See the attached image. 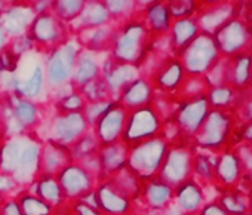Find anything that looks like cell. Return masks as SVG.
Here are the masks:
<instances>
[{"label": "cell", "mask_w": 252, "mask_h": 215, "mask_svg": "<svg viewBox=\"0 0 252 215\" xmlns=\"http://www.w3.org/2000/svg\"><path fill=\"white\" fill-rule=\"evenodd\" d=\"M86 5V0H52L51 5V12L70 26L82 12V9Z\"/></svg>", "instance_id": "cell-37"}, {"label": "cell", "mask_w": 252, "mask_h": 215, "mask_svg": "<svg viewBox=\"0 0 252 215\" xmlns=\"http://www.w3.org/2000/svg\"><path fill=\"white\" fill-rule=\"evenodd\" d=\"M237 118L233 112L211 109L199 131L193 137L191 143L197 150L208 153H221L225 149H230V141L234 138Z\"/></svg>", "instance_id": "cell-2"}, {"label": "cell", "mask_w": 252, "mask_h": 215, "mask_svg": "<svg viewBox=\"0 0 252 215\" xmlns=\"http://www.w3.org/2000/svg\"><path fill=\"white\" fill-rule=\"evenodd\" d=\"M218 202L230 215H245L249 212V190L239 185L220 190Z\"/></svg>", "instance_id": "cell-34"}, {"label": "cell", "mask_w": 252, "mask_h": 215, "mask_svg": "<svg viewBox=\"0 0 252 215\" xmlns=\"http://www.w3.org/2000/svg\"><path fill=\"white\" fill-rule=\"evenodd\" d=\"M113 99H102V101H95V102H86L85 109H83V116L88 122V125L92 128L98 119L107 112V109L111 105Z\"/></svg>", "instance_id": "cell-43"}, {"label": "cell", "mask_w": 252, "mask_h": 215, "mask_svg": "<svg viewBox=\"0 0 252 215\" xmlns=\"http://www.w3.org/2000/svg\"><path fill=\"white\" fill-rule=\"evenodd\" d=\"M14 73L17 80L15 93L20 96L40 102L46 92H49L45 73V52L33 49L24 54Z\"/></svg>", "instance_id": "cell-3"}, {"label": "cell", "mask_w": 252, "mask_h": 215, "mask_svg": "<svg viewBox=\"0 0 252 215\" xmlns=\"http://www.w3.org/2000/svg\"><path fill=\"white\" fill-rule=\"evenodd\" d=\"M197 149L191 140L178 138L169 143L158 177L174 188L193 177V163Z\"/></svg>", "instance_id": "cell-5"}, {"label": "cell", "mask_w": 252, "mask_h": 215, "mask_svg": "<svg viewBox=\"0 0 252 215\" xmlns=\"http://www.w3.org/2000/svg\"><path fill=\"white\" fill-rule=\"evenodd\" d=\"M177 58L181 61L189 76H206L220 61L221 54L214 37L208 33H200L177 55Z\"/></svg>", "instance_id": "cell-7"}, {"label": "cell", "mask_w": 252, "mask_h": 215, "mask_svg": "<svg viewBox=\"0 0 252 215\" xmlns=\"http://www.w3.org/2000/svg\"><path fill=\"white\" fill-rule=\"evenodd\" d=\"M234 17H236L234 0H225V2L220 5L209 6V8H200L196 14V20L199 23L200 31L208 33L211 36Z\"/></svg>", "instance_id": "cell-24"}, {"label": "cell", "mask_w": 252, "mask_h": 215, "mask_svg": "<svg viewBox=\"0 0 252 215\" xmlns=\"http://www.w3.org/2000/svg\"><path fill=\"white\" fill-rule=\"evenodd\" d=\"M0 95H2V88H0Z\"/></svg>", "instance_id": "cell-57"}, {"label": "cell", "mask_w": 252, "mask_h": 215, "mask_svg": "<svg viewBox=\"0 0 252 215\" xmlns=\"http://www.w3.org/2000/svg\"><path fill=\"white\" fill-rule=\"evenodd\" d=\"M101 62L98 61V54L89 52V51H82L80 55L77 57L73 74H71V86L74 89H80L89 82L101 77Z\"/></svg>", "instance_id": "cell-32"}, {"label": "cell", "mask_w": 252, "mask_h": 215, "mask_svg": "<svg viewBox=\"0 0 252 215\" xmlns=\"http://www.w3.org/2000/svg\"><path fill=\"white\" fill-rule=\"evenodd\" d=\"M214 174H215V157L208 152L200 153L199 150L194 154V163H193V177L203 183H214Z\"/></svg>", "instance_id": "cell-39"}, {"label": "cell", "mask_w": 252, "mask_h": 215, "mask_svg": "<svg viewBox=\"0 0 252 215\" xmlns=\"http://www.w3.org/2000/svg\"><path fill=\"white\" fill-rule=\"evenodd\" d=\"M225 2V0H197L199 3V9L200 8H209V6H215V5H220Z\"/></svg>", "instance_id": "cell-50"}, {"label": "cell", "mask_w": 252, "mask_h": 215, "mask_svg": "<svg viewBox=\"0 0 252 215\" xmlns=\"http://www.w3.org/2000/svg\"><path fill=\"white\" fill-rule=\"evenodd\" d=\"M0 140H2V138H0Z\"/></svg>", "instance_id": "cell-58"}, {"label": "cell", "mask_w": 252, "mask_h": 215, "mask_svg": "<svg viewBox=\"0 0 252 215\" xmlns=\"http://www.w3.org/2000/svg\"><path fill=\"white\" fill-rule=\"evenodd\" d=\"M104 6L111 15L113 23H123L137 15L135 0H102Z\"/></svg>", "instance_id": "cell-38"}, {"label": "cell", "mask_w": 252, "mask_h": 215, "mask_svg": "<svg viewBox=\"0 0 252 215\" xmlns=\"http://www.w3.org/2000/svg\"><path fill=\"white\" fill-rule=\"evenodd\" d=\"M233 147L242 165V183L240 184H246L249 187L248 190H251L252 188V144L240 140Z\"/></svg>", "instance_id": "cell-40"}, {"label": "cell", "mask_w": 252, "mask_h": 215, "mask_svg": "<svg viewBox=\"0 0 252 215\" xmlns=\"http://www.w3.org/2000/svg\"><path fill=\"white\" fill-rule=\"evenodd\" d=\"M73 33L70 27L58 20L51 11L37 14L27 31L29 39L33 42L36 49L42 52H48L61 43H64Z\"/></svg>", "instance_id": "cell-8"}, {"label": "cell", "mask_w": 252, "mask_h": 215, "mask_svg": "<svg viewBox=\"0 0 252 215\" xmlns=\"http://www.w3.org/2000/svg\"><path fill=\"white\" fill-rule=\"evenodd\" d=\"M159 2H162V0H135L137 15H138L140 12H143L146 8H149V6H152V5H155V3H159Z\"/></svg>", "instance_id": "cell-49"}, {"label": "cell", "mask_w": 252, "mask_h": 215, "mask_svg": "<svg viewBox=\"0 0 252 215\" xmlns=\"http://www.w3.org/2000/svg\"><path fill=\"white\" fill-rule=\"evenodd\" d=\"M23 2H26V3H30V5H34L37 0H23Z\"/></svg>", "instance_id": "cell-53"}, {"label": "cell", "mask_w": 252, "mask_h": 215, "mask_svg": "<svg viewBox=\"0 0 252 215\" xmlns=\"http://www.w3.org/2000/svg\"><path fill=\"white\" fill-rule=\"evenodd\" d=\"M68 203H70L71 215H104L96 206L89 205L85 200H73Z\"/></svg>", "instance_id": "cell-45"}, {"label": "cell", "mask_w": 252, "mask_h": 215, "mask_svg": "<svg viewBox=\"0 0 252 215\" xmlns=\"http://www.w3.org/2000/svg\"><path fill=\"white\" fill-rule=\"evenodd\" d=\"M71 162H74V160H73L70 147L58 144L51 140H45L42 143L40 174L57 177Z\"/></svg>", "instance_id": "cell-25"}, {"label": "cell", "mask_w": 252, "mask_h": 215, "mask_svg": "<svg viewBox=\"0 0 252 215\" xmlns=\"http://www.w3.org/2000/svg\"><path fill=\"white\" fill-rule=\"evenodd\" d=\"M57 180L64 191L67 202L79 200L91 194L99 181L98 175L86 169L79 162H71L70 165H67L57 175Z\"/></svg>", "instance_id": "cell-14"}, {"label": "cell", "mask_w": 252, "mask_h": 215, "mask_svg": "<svg viewBox=\"0 0 252 215\" xmlns=\"http://www.w3.org/2000/svg\"><path fill=\"white\" fill-rule=\"evenodd\" d=\"M27 190L33 194H36L37 197H40L42 200H45L46 203H49L52 208H58L67 203V199L64 196V191L57 180V177L54 175H45L40 174L29 187Z\"/></svg>", "instance_id": "cell-33"}, {"label": "cell", "mask_w": 252, "mask_h": 215, "mask_svg": "<svg viewBox=\"0 0 252 215\" xmlns=\"http://www.w3.org/2000/svg\"><path fill=\"white\" fill-rule=\"evenodd\" d=\"M249 92L251 91H239L230 85H217L208 89L206 98L209 101L211 109L236 113L239 105L242 104V101L246 98Z\"/></svg>", "instance_id": "cell-31"}, {"label": "cell", "mask_w": 252, "mask_h": 215, "mask_svg": "<svg viewBox=\"0 0 252 215\" xmlns=\"http://www.w3.org/2000/svg\"><path fill=\"white\" fill-rule=\"evenodd\" d=\"M140 70L135 65L125 64L113 60L108 54V57L101 62V77L104 79L110 98L116 101L120 95V92L128 86L132 80L140 77Z\"/></svg>", "instance_id": "cell-16"}, {"label": "cell", "mask_w": 252, "mask_h": 215, "mask_svg": "<svg viewBox=\"0 0 252 215\" xmlns=\"http://www.w3.org/2000/svg\"><path fill=\"white\" fill-rule=\"evenodd\" d=\"M184 215H196L205 205V190L203 184L194 177L181 183L174 188L172 202Z\"/></svg>", "instance_id": "cell-22"}, {"label": "cell", "mask_w": 252, "mask_h": 215, "mask_svg": "<svg viewBox=\"0 0 252 215\" xmlns=\"http://www.w3.org/2000/svg\"><path fill=\"white\" fill-rule=\"evenodd\" d=\"M169 141L163 135L137 143L129 146L128 152V166L143 180L156 177L163 163L165 154L168 152Z\"/></svg>", "instance_id": "cell-6"}, {"label": "cell", "mask_w": 252, "mask_h": 215, "mask_svg": "<svg viewBox=\"0 0 252 215\" xmlns=\"http://www.w3.org/2000/svg\"><path fill=\"white\" fill-rule=\"evenodd\" d=\"M116 27H117V23H110L101 27L82 30L76 33V37L85 51L95 52V54H101V52L110 54L113 40H114Z\"/></svg>", "instance_id": "cell-27"}, {"label": "cell", "mask_w": 252, "mask_h": 215, "mask_svg": "<svg viewBox=\"0 0 252 215\" xmlns=\"http://www.w3.org/2000/svg\"><path fill=\"white\" fill-rule=\"evenodd\" d=\"M251 91H252V73H251Z\"/></svg>", "instance_id": "cell-55"}, {"label": "cell", "mask_w": 252, "mask_h": 215, "mask_svg": "<svg viewBox=\"0 0 252 215\" xmlns=\"http://www.w3.org/2000/svg\"><path fill=\"white\" fill-rule=\"evenodd\" d=\"M163 119L153 105H146L132 110L128 115L122 141L128 146L155 138L162 134Z\"/></svg>", "instance_id": "cell-9"}, {"label": "cell", "mask_w": 252, "mask_h": 215, "mask_svg": "<svg viewBox=\"0 0 252 215\" xmlns=\"http://www.w3.org/2000/svg\"><path fill=\"white\" fill-rule=\"evenodd\" d=\"M152 40L153 36L147 30L144 21L140 15H135L131 20L117 24L110 57L119 62L135 65L140 70Z\"/></svg>", "instance_id": "cell-1"}, {"label": "cell", "mask_w": 252, "mask_h": 215, "mask_svg": "<svg viewBox=\"0 0 252 215\" xmlns=\"http://www.w3.org/2000/svg\"><path fill=\"white\" fill-rule=\"evenodd\" d=\"M209 110L211 105L206 98V93L199 95L196 98L181 101L169 121L174 123L180 138L193 140L205 118L208 116Z\"/></svg>", "instance_id": "cell-12"}, {"label": "cell", "mask_w": 252, "mask_h": 215, "mask_svg": "<svg viewBox=\"0 0 252 215\" xmlns=\"http://www.w3.org/2000/svg\"><path fill=\"white\" fill-rule=\"evenodd\" d=\"M155 93H156V89L152 80L144 76H140L120 92L116 101H119L128 112H132V110L141 109V107L152 105Z\"/></svg>", "instance_id": "cell-23"}, {"label": "cell", "mask_w": 252, "mask_h": 215, "mask_svg": "<svg viewBox=\"0 0 252 215\" xmlns=\"http://www.w3.org/2000/svg\"><path fill=\"white\" fill-rule=\"evenodd\" d=\"M186 76H187V73H186L181 61L172 55V57L165 58L160 62V65L150 76V80L158 92L174 95L180 89Z\"/></svg>", "instance_id": "cell-18"}, {"label": "cell", "mask_w": 252, "mask_h": 215, "mask_svg": "<svg viewBox=\"0 0 252 215\" xmlns=\"http://www.w3.org/2000/svg\"><path fill=\"white\" fill-rule=\"evenodd\" d=\"M221 57L252 51V26L242 18H231L212 34Z\"/></svg>", "instance_id": "cell-11"}, {"label": "cell", "mask_w": 252, "mask_h": 215, "mask_svg": "<svg viewBox=\"0 0 252 215\" xmlns=\"http://www.w3.org/2000/svg\"><path fill=\"white\" fill-rule=\"evenodd\" d=\"M36 15L37 14L33 5L26 3L23 0H12L0 17V26L3 27L11 39H15L27 34Z\"/></svg>", "instance_id": "cell-17"}, {"label": "cell", "mask_w": 252, "mask_h": 215, "mask_svg": "<svg viewBox=\"0 0 252 215\" xmlns=\"http://www.w3.org/2000/svg\"><path fill=\"white\" fill-rule=\"evenodd\" d=\"M129 146L123 141L99 146L98 149V162L101 169V180L108 178L119 171H122L128 163Z\"/></svg>", "instance_id": "cell-26"}, {"label": "cell", "mask_w": 252, "mask_h": 215, "mask_svg": "<svg viewBox=\"0 0 252 215\" xmlns=\"http://www.w3.org/2000/svg\"><path fill=\"white\" fill-rule=\"evenodd\" d=\"M91 126L88 125L82 112L55 113L48 123V134L43 138L70 147L80 137H83Z\"/></svg>", "instance_id": "cell-13"}, {"label": "cell", "mask_w": 252, "mask_h": 215, "mask_svg": "<svg viewBox=\"0 0 252 215\" xmlns=\"http://www.w3.org/2000/svg\"><path fill=\"white\" fill-rule=\"evenodd\" d=\"M23 215H52L54 209L49 203L37 197L36 194L30 193L27 188L21 190L17 196Z\"/></svg>", "instance_id": "cell-35"}, {"label": "cell", "mask_w": 252, "mask_h": 215, "mask_svg": "<svg viewBox=\"0 0 252 215\" xmlns=\"http://www.w3.org/2000/svg\"><path fill=\"white\" fill-rule=\"evenodd\" d=\"M94 197L96 208L104 215H135L137 202L111 177L98 181Z\"/></svg>", "instance_id": "cell-10"}, {"label": "cell", "mask_w": 252, "mask_h": 215, "mask_svg": "<svg viewBox=\"0 0 252 215\" xmlns=\"http://www.w3.org/2000/svg\"><path fill=\"white\" fill-rule=\"evenodd\" d=\"M174 202V187L160 180L158 175L144 180L141 194L137 203H141L146 209L159 212L168 208Z\"/></svg>", "instance_id": "cell-21"}, {"label": "cell", "mask_w": 252, "mask_h": 215, "mask_svg": "<svg viewBox=\"0 0 252 215\" xmlns=\"http://www.w3.org/2000/svg\"><path fill=\"white\" fill-rule=\"evenodd\" d=\"M83 51L76 34H71L60 46L45 52V73L49 93L71 80L77 57Z\"/></svg>", "instance_id": "cell-4"}, {"label": "cell", "mask_w": 252, "mask_h": 215, "mask_svg": "<svg viewBox=\"0 0 252 215\" xmlns=\"http://www.w3.org/2000/svg\"><path fill=\"white\" fill-rule=\"evenodd\" d=\"M138 15L141 17V20L144 21L147 30L150 31V34L153 37L168 36L174 18L171 15V11H169L166 0H162V2H159V3H155V5L146 8Z\"/></svg>", "instance_id": "cell-30"}, {"label": "cell", "mask_w": 252, "mask_h": 215, "mask_svg": "<svg viewBox=\"0 0 252 215\" xmlns=\"http://www.w3.org/2000/svg\"><path fill=\"white\" fill-rule=\"evenodd\" d=\"M110 23H113V20L107 8L104 6L102 0H86V5L82 9L80 15L68 27H70V31L76 34L82 30L101 27Z\"/></svg>", "instance_id": "cell-28"}, {"label": "cell", "mask_w": 252, "mask_h": 215, "mask_svg": "<svg viewBox=\"0 0 252 215\" xmlns=\"http://www.w3.org/2000/svg\"><path fill=\"white\" fill-rule=\"evenodd\" d=\"M245 215H252V214H251V212H248V214H245Z\"/></svg>", "instance_id": "cell-56"}, {"label": "cell", "mask_w": 252, "mask_h": 215, "mask_svg": "<svg viewBox=\"0 0 252 215\" xmlns=\"http://www.w3.org/2000/svg\"><path fill=\"white\" fill-rule=\"evenodd\" d=\"M99 141L95 137L94 131L89 129L83 137H80L74 144L70 146V152L73 156L74 162H83L88 160L94 156L98 154V149H99Z\"/></svg>", "instance_id": "cell-36"}, {"label": "cell", "mask_w": 252, "mask_h": 215, "mask_svg": "<svg viewBox=\"0 0 252 215\" xmlns=\"http://www.w3.org/2000/svg\"><path fill=\"white\" fill-rule=\"evenodd\" d=\"M242 183V165L234 147L225 149L215 156V174L214 184L220 190L240 185Z\"/></svg>", "instance_id": "cell-19"}, {"label": "cell", "mask_w": 252, "mask_h": 215, "mask_svg": "<svg viewBox=\"0 0 252 215\" xmlns=\"http://www.w3.org/2000/svg\"><path fill=\"white\" fill-rule=\"evenodd\" d=\"M23 188L17 184V181L8 175L0 172V196H5V197H12L14 194L17 196Z\"/></svg>", "instance_id": "cell-44"}, {"label": "cell", "mask_w": 252, "mask_h": 215, "mask_svg": "<svg viewBox=\"0 0 252 215\" xmlns=\"http://www.w3.org/2000/svg\"><path fill=\"white\" fill-rule=\"evenodd\" d=\"M196 215H230V214L221 206L218 200H215L211 203H205Z\"/></svg>", "instance_id": "cell-46"}, {"label": "cell", "mask_w": 252, "mask_h": 215, "mask_svg": "<svg viewBox=\"0 0 252 215\" xmlns=\"http://www.w3.org/2000/svg\"><path fill=\"white\" fill-rule=\"evenodd\" d=\"M249 212L252 214V188L249 190Z\"/></svg>", "instance_id": "cell-51"}, {"label": "cell", "mask_w": 252, "mask_h": 215, "mask_svg": "<svg viewBox=\"0 0 252 215\" xmlns=\"http://www.w3.org/2000/svg\"><path fill=\"white\" fill-rule=\"evenodd\" d=\"M166 3L174 20L194 17L199 11L197 0H166Z\"/></svg>", "instance_id": "cell-42"}, {"label": "cell", "mask_w": 252, "mask_h": 215, "mask_svg": "<svg viewBox=\"0 0 252 215\" xmlns=\"http://www.w3.org/2000/svg\"><path fill=\"white\" fill-rule=\"evenodd\" d=\"M128 115H129V112L126 110L119 101L111 102L107 112L91 128L101 146L122 141Z\"/></svg>", "instance_id": "cell-15"}, {"label": "cell", "mask_w": 252, "mask_h": 215, "mask_svg": "<svg viewBox=\"0 0 252 215\" xmlns=\"http://www.w3.org/2000/svg\"><path fill=\"white\" fill-rule=\"evenodd\" d=\"M251 26H252V11H251V14H249V17H248V20H246Z\"/></svg>", "instance_id": "cell-54"}, {"label": "cell", "mask_w": 252, "mask_h": 215, "mask_svg": "<svg viewBox=\"0 0 252 215\" xmlns=\"http://www.w3.org/2000/svg\"><path fill=\"white\" fill-rule=\"evenodd\" d=\"M79 92L82 93V96L85 98L86 102H95V101H102V99H111L107 85L104 82L102 77H98L92 82H89L88 85H85L83 88L79 89Z\"/></svg>", "instance_id": "cell-41"}, {"label": "cell", "mask_w": 252, "mask_h": 215, "mask_svg": "<svg viewBox=\"0 0 252 215\" xmlns=\"http://www.w3.org/2000/svg\"><path fill=\"white\" fill-rule=\"evenodd\" d=\"M199 23L194 17H186V18H177L172 21L171 30L168 33V40L172 54L177 57L186 46H189L199 34H200Z\"/></svg>", "instance_id": "cell-29"}, {"label": "cell", "mask_w": 252, "mask_h": 215, "mask_svg": "<svg viewBox=\"0 0 252 215\" xmlns=\"http://www.w3.org/2000/svg\"><path fill=\"white\" fill-rule=\"evenodd\" d=\"M11 37H9V34L3 30V27L0 26V54H2L6 48H9V45H11Z\"/></svg>", "instance_id": "cell-48"}, {"label": "cell", "mask_w": 252, "mask_h": 215, "mask_svg": "<svg viewBox=\"0 0 252 215\" xmlns=\"http://www.w3.org/2000/svg\"><path fill=\"white\" fill-rule=\"evenodd\" d=\"M239 137H240L242 141H246V143H251L252 144V121L242 125V129L239 132Z\"/></svg>", "instance_id": "cell-47"}, {"label": "cell", "mask_w": 252, "mask_h": 215, "mask_svg": "<svg viewBox=\"0 0 252 215\" xmlns=\"http://www.w3.org/2000/svg\"><path fill=\"white\" fill-rule=\"evenodd\" d=\"M2 95L6 98L14 112V116L27 132H34L43 123V109L40 102L23 98L15 92Z\"/></svg>", "instance_id": "cell-20"}, {"label": "cell", "mask_w": 252, "mask_h": 215, "mask_svg": "<svg viewBox=\"0 0 252 215\" xmlns=\"http://www.w3.org/2000/svg\"><path fill=\"white\" fill-rule=\"evenodd\" d=\"M5 196H0V211H2V206H3V202H5Z\"/></svg>", "instance_id": "cell-52"}]
</instances>
